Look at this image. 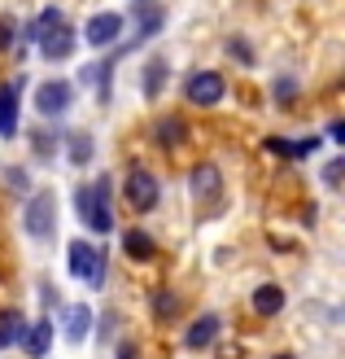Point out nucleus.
Wrapping results in <instances>:
<instances>
[{
  "mask_svg": "<svg viewBox=\"0 0 345 359\" xmlns=\"http://www.w3.org/2000/svg\"><path fill=\"white\" fill-rule=\"evenodd\" d=\"M62 18H66V13H62L57 5H48V9H40V18H35V22H31V27H35V40H40V31H48V27H57Z\"/></svg>",
  "mask_w": 345,
  "mask_h": 359,
  "instance_id": "5701e85b",
  "label": "nucleus"
},
{
  "mask_svg": "<svg viewBox=\"0 0 345 359\" xmlns=\"http://www.w3.org/2000/svg\"><path fill=\"white\" fill-rule=\"evenodd\" d=\"M219 329H223V320L214 316V311L197 316V320H192V329L184 333V346H188V351H206V346L214 342V337H219Z\"/></svg>",
  "mask_w": 345,
  "mask_h": 359,
  "instance_id": "9d476101",
  "label": "nucleus"
},
{
  "mask_svg": "<svg viewBox=\"0 0 345 359\" xmlns=\"http://www.w3.org/2000/svg\"><path fill=\"white\" fill-rule=\"evenodd\" d=\"M31 140H35V154H40V163H48V158H52V149H57V140H52L48 132H35Z\"/></svg>",
  "mask_w": 345,
  "mask_h": 359,
  "instance_id": "bb28decb",
  "label": "nucleus"
},
{
  "mask_svg": "<svg viewBox=\"0 0 345 359\" xmlns=\"http://www.w3.org/2000/svg\"><path fill=\"white\" fill-rule=\"evenodd\" d=\"M118 35H122V13H110V9L92 13V18H87V27H83V40L92 44V48H110Z\"/></svg>",
  "mask_w": 345,
  "mask_h": 359,
  "instance_id": "0eeeda50",
  "label": "nucleus"
},
{
  "mask_svg": "<svg viewBox=\"0 0 345 359\" xmlns=\"http://www.w3.org/2000/svg\"><path fill=\"white\" fill-rule=\"evenodd\" d=\"M227 57H236L241 66H253V48H249V40H236V35H232V40H227Z\"/></svg>",
  "mask_w": 345,
  "mask_h": 359,
  "instance_id": "393cba45",
  "label": "nucleus"
},
{
  "mask_svg": "<svg viewBox=\"0 0 345 359\" xmlns=\"http://www.w3.org/2000/svg\"><path fill=\"white\" fill-rule=\"evenodd\" d=\"M40 53H44V62H66L70 53H75V27L62 18L57 27L40 31Z\"/></svg>",
  "mask_w": 345,
  "mask_h": 359,
  "instance_id": "423d86ee",
  "label": "nucleus"
},
{
  "mask_svg": "<svg viewBox=\"0 0 345 359\" xmlns=\"http://www.w3.org/2000/svg\"><path fill=\"white\" fill-rule=\"evenodd\" d=\"M22 329H27L22 311H0V351H5V346H17V342H22Z\"/></svg>",
  "mask_w": 345,
  "mask_h": 359,
  "instance_id": "6ab92c4d",
  "label": "nucleus"
},
{
  "mask_svg": "<svg viewBox=\"0 0 345 359\" xmlns=\"http://www.w3.org/2000/svg\"><path fill=\"white\" fill-rule=\"evenodd\" d=\"M253 311L258 316H280L284 311V290L280 285H258V290H253Z\"/></svg>",
  "mask_w": 345,
  "mask_h": 359,
  "instance_id": "2eb2a0df",
  "label": "nucleus"
},
{
  "mask_svg": "<svg viewBox=\"0 0 345 359\" xmlns=\"http://www.w3.org/2000/svg\"><path fill=\"white\" fill-rule=\"evenodd\" d=\"M271 97H276V105H293L297 101V79H276V88H271Z\"/></svg>",
  "mask_w": 345,
  "mask_h": 359,
  "instance_id": "4be33fe9",
  "label": "nucleus"
},
{
  "mask_svg": "<svg viewBox=\"0 0 345 359\" xmlns=\"http://www.w3.org/2000/svg\"><path fill=\"white\" fill-rule=\"evenodd\" d=\"M162 27H167V13H162L157 5H140V27H136V44H144L149 35H157Z\"/></svg>",
  "mask_w": 345,
  "mask_h": 359,
  "instance_id": "aec40b11",
  "label": "nucleus"
},
{
  "mask_svg": "<svg viewBox=\"0 0 345 359\" xmlns=\"http://www.w3.org/2000/svg\"><path fill=\"white\" fill-rule=\"evenodd\" d=\"M13 35H17V22H13L9 13H0V53L13 48Z\"/></svg>",
  "mask_w": 345,
  "mask_h": 359,
  "instance_id": "a878e982",
  "label": "nucleus"
},
{
  "mask_svg": "<svg viewBox=\"0 0 345 359\" xmlns=\"http://www.w3.org/2000/svg\"><path fill=\"white\" fill-rule=\"evenodd\" d=\"M66 154H70V163H75V167H87V163H92V154H97L92 132H70L66 136Z\"/></svg>",
  "mask_w": 345,
  "mask_h": 359,
  "instance_id": "dca6fc26",
  "label": "nucleus"
},
{
  "mask_svg": "<svg viewBox=\"0 0 345 359\" xmlns=\"http://www.w3.org/2000/svg\"><path fill=\"white\" fill-rule=\"evenodd\" d=\"M276 359H293V355H276Z\"/></svg>",
  "mask_w": 345,
  "mask_h": 359,
  "instance_id": "72a5a7b5",
  "label": "nucleus"
},
{
  "mask_svg": "<svg viewBox=\"0 0 345 359\" xmlns=\"http://www.w3.org/2000/svg\"><path fill=\"white\" fill-rule=\"evenodd\" d=\"M105 259H110V255H105V250H97V259H92V267H87V285H92V290H101V285H105Z\"/></svg>",
  "mask_w": 345,
  "mask_h": 359,
  "instance_id": "b1692460",
  "label": "nucleus"
},
{
  "mask_svg": "<svg viewBox=\"0 0 345 359\" xmlns=\"http://www.w3.org/2000/svg\"><path fill=\"white\" fill-rule=\"evenodd\" d=\"M188 184H192V193L206 202V197H219L223 175H219V167H214V163H197V167H192V175H188Z\"/></svg>",
  "mask_w": 345,
  "mask_h": 359,
  "instance_id": "f8f14e48",
  "label": "nucleus"
},
{
  "mask_svg": "<svg viewBox=\"0 0 345 359\" xmlns=\"http://www.w3.org/2000/svg\"><path fill=\"white\" fill-rule=\"evenodd\" d=\"M132 5H153V0H132Z\"/></svg>",
  "mask_w": 345,
  "mask_h": 359,
  "instance_id": "473e14b6",
  "label": "nucleus"
},
{
  "mask_svg": "<svg viewBox=\"0 0 345 359\" xmlns=\"http://www.w3.org/2000/svg\"><path fill=\"white\" fill-rule=\"evenodd\" d=\"M118 359H140V351H136L132 342H122V346H118Z\"/></svg>",
  "mask_w": 345,
  "mask_h": 359,
  "instance_id": "2f4dec72",
  "label": "nucleus"
},
{
  "mask_svg": "<svg viewBox=\"0 0 345 359\" xmlns=\"http://www.w3.org/2000/svg\"><path fill=\"white\" fill-rule=\"evenodd\" d=\"M341 175H345V158H332V163L323 167V184L337 189V184H341Z\"/></svg>",
  "mask_w": 345,
  "mask_h": 359,
  "instance_id": "cd10ccee",
  "label": "nucleus"
},
{
  "mask_svg": "<svg viewBox=\"0 0 345 359\" xmlns=\"http://www.w3.org/2000/svg\"><path fill=\"white\" fill-rule=\"evenodd\" d=\"M167 79H171V62L162 57V53H153V57L144 62V75H140V93L149 97V101H157L162 93H167Z\"/></svg>",
  "mask_w": 345,
  "mask_h": 359,
  "instance_id": "1a4fd4ad",
  "label": "nucleus"
},
{
  "mask_svg": "<svg viewBox=\"0 0 345 359\" xmlns=\"http://www.w3.org/2000/svg\"><path fill=\"white\" fill-rule=\"evenodd\" d=\"M122 250H127L136 263H149V259L157 255V241H153L144 228H127V232H122Z\"/></svg>",
  "mask_w": 345,
  "mask_h": 359,
  "instance_id": "4468645a",
  "label": "nucleus"
},
{
  "mask_svg": "<svg viewBox=\"0 0 345 359\" xmlns=\"http://www.w3.org/2000/svg\"><path fill=\"white\" fill-rule=\"evenodd\" d=\"M267 154H276V158H293V140L271 136V140H267Z\"/></svg>",
  "mask_w": 345,
  "mask_h": 359,
  "instance_id": "c756f323",
  "label": "nucleus"
},
{
  "mask_svg": "<svg viewBox=\"0 0 345 359\" xmlns=\"http://www.w3.org/2000/svg\"><path fill=\"white\" fill-rule=\"evenodd\" d=\"M175 316H179V298L171 290H157L153 294V320H157V325H171Z\"/></svg>",
  "mask_w": 345,
  "mask_h": 359,
  "instance_id": "412c9836",
  "label": "nucleus"
},
{
  "mask_svg": "<svg viewBox=\"0 0 345 359\" xmlns=\"http://www.w3.org/2000/svg\"><path fill=\"white\" fill-rule=\"evenodd\" d=\"M319 145H323L319 136H306V140H293V158H311V154H319Z\"/></svg>",
  "mask_w": 345,
  "mask_h": 359,
  "instance_id": "c85d7f7f",
  "label": "nucleus"
},
{
  "mask_svg": "<svg viewBox=\"0 0 345 359\" xmlns=\"http://www.w3.org/2000/svg\"><path fill=\"white\" fill-rule=\"evenodd\" d=\"M66 255H70V263H66V267H70V276H79V280H83V276H87V267H92V259H97V245H87V241H70V245H66Z\"/></svg>",
  "mask_w": 345,
  "mask_h": 359,
  "instance_id": "f3484780",
  "label": "nucleus"
},
{
  "mask_svg": "<svg viewBox=\"0 0 345 359\" xmlns=\"http://www.w3.org/2000/svg\"><path fill=\"white\" fill-rule=\"evenodd\" d=\"M17 346H22L27 355H35V359L48 355V346H52V320H35L31 329H22V342H17Z\"/></svg>",
  "mask_w": 345,
  "mask_h": 359,
  "instance_id": "ddd939ff",
  "label": "nucleus"
},
{
  "mask_svg": "<svg viewBox=\"0 0 345 359\" xmlns=\"http://www.w3.org/2000/svg\"><path fill=\"white\" fill-rule=\"evenodd\" d=\"M223 93H227V83H223L219 70H192L188 83H184V97H188L192 105H202V110L219 105V101H223Z\"/></svg>",
  "mask_w": 345,
  "mask_h": 359,
  "instance_id": "39448f33",
  "label": "nucleus"
},
{
  "mask_svg": "<svg viewBox=\"0 0 345 359\" xmlns=\"http://www.w3.org/2000/svg\"><path fill=\"white\" fill-rule=\"evenodd\" d=\"M87 329H92V311L87 307H70L66 311V342H87Z\"/></svg>",
  "mask_w": 345,
  "mask_h": 359,
  "instance_id": "a211bd4d",
  "label": "nucleus"
},
{
  "mask_svg": "<svg viewBox=\"0 0 345 359\" xmlns=\"http://www.w3.org/2000/svg\"><path fill=\"white\" fill-rule=\"evenodd\" d=\"M22 224H27V232L35 241H52V224H57V197H52V189H35L31 193Z\"/></svg>",
  "mask_w": 345,
  "mask_h": 359,
  "instance_id": "7ed1b4c3",
  "label": "nucleus"
},
{
  "mask_svg": "<svg viewBox=\"0 0 345 359\" xmlns=\"http://www.w3.org/2000/svg\"><path fill=\"white\" fill-rule=\"evenodd\" d=\"M122 202L132 206L136 215H149L157 202H162V189H157V175L144 171V167H132L122 180Z\"/></svg>",
  "mask_w": 345,
  "mask_h": 359,
  "instance_id": "f03ea898",
  "label": "nucleus"
},
{
  "mask_svg": "<svg viewBox=\"0 0 345 359\" xmlns=\"http://www.w3.org/2000/svg\"><path fill=\"white\" fill-rule=\"evenodd\" d=\"M153 140H157L162 149H179V145L188 140V128H184V118H179V114H162V118L153 123Z\"/></svg>",
  "mask_w": 345,
  "mask_h": 359,
  "instance_id": "9b49d317",
  "label": "nucleus"
},
{
  "mask_svg": "<svg viewBox=\"0 0 345 359\" xmlns=\"http://www.w3.org/2000/svg\"><path fill=\"white\" fill-rule=\"evenodd\" d=\"M70 105H75V83L70 79H44L40 88H35V110H40L44 118L66 114Z\"/></svg>",
  "mask_w": 345,
  "mask_h": 359,
  "instance_id": "20e7f679",
  "label": "nucleus"
},
{
  "mask_svg": "<svg viewBox=\"0 0 345 359\" xmlns=\"http://www.w3.org/2000/svg\"><path fill=\"white\" fill-rule=\"evenodd\" d=\"M110 197H114L110 175H101V180H92V184H79V189H75V210H79V219H83L87 232H110V228H114V206H110Z\"/></svg>",
  "mask_w": 345,
  "mask_h": 359,
  "instance_id": "f257e3e1",
  "label": "nucleus"
},
{
  "mask_svg": "<svg viewBox=\"0 0 345 359\" xmlns=\"http://www.w3.org/2000/svg\"><path fill=\"white\" fill-rule=\"evenodd\" d=\"M5 180L13 184V193H27V175L17 171V167H9V171H5Z\"/></svg>",
  "mask_w": 345,
  "mask_h": 359,
  "instance_id": "7c9ffc66",
  "label": "nucleus"
},
{
  "mask_svg": "<svg viewBox=\"0 0 345 359\" xmlns=\"http://www.w3.org/2000/svg\"><path fill=\"white\" fill-rule=\"evenodd\" d=\"M17 101H22V79L0 83V136H17Z\"/></svg>",
  "mask_w": 345,
  "mask_h": 359,
  "instance_id": "6e6552de",
  "label": "nucleus"
}]
</instances>
